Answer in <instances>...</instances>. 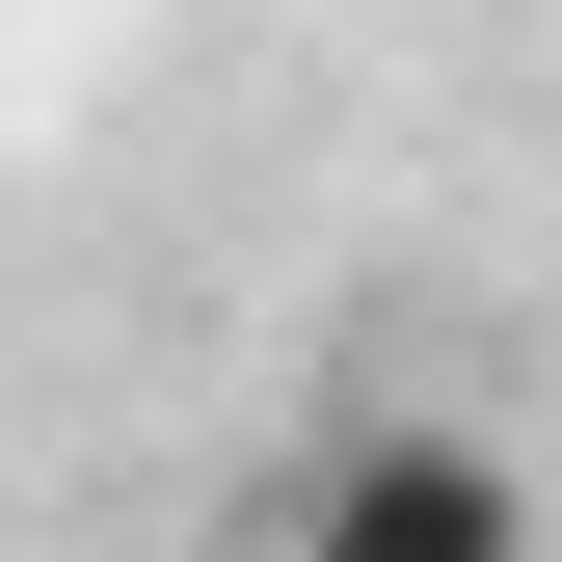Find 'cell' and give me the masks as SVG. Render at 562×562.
Returning <instances> with one entry per match:
<instances>
[{
	"label": "cell",
	"mask_w": 562,
	"mask_h": 562,
	"mask_svg": "<svg viewBox=\"0 0 562 562\" xmlns=\"http://www.w3.org/2000/svg\"><path fill=\"white\" fill-rule=\"evenodd\" d=\"M268 562H562V509L482 402H348L295 456V509H268Z\"/></svg>",
	"instance_id": "6da1fadb"
}]
</instances>
